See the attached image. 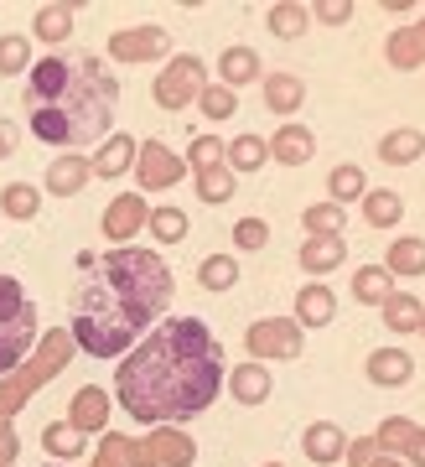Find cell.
Returning a JSON list of instances; mask_svg holds the SVG:
<instances>
[{
  "mask_svg": "<svg viewBox=\"0 0 425 467\" xmlns=\"http://www.w3.org/2000/svg\"><path fill=\"white\" fill-rule=\"evenodd\" d=\"M223 389V348L208 333V322L171 317L140 337V348L125 353L115 368V395L135 420L146 426H177L208 410Z\"/></svg>",
  "mask_w": 425,
  "mask_h": 467,
  "instance_id": "cell-1",
  "label": "cell"
},
{
  "mask_svg": "<svg viewBox=\"0 0 425 467\" xmlns=\"http://www.w3.org/2000/svg\"><path fill=\"white\" fill-rule=\"evenodd\" d=\"M83 281L73 291V343L94 358H115L146 337L171 301V270L156 250L119 244L109 254H78Z\"/></svg>",
  "mask_w": 425,
  "mask_h": 467,
  "instance_id": "cell-2",
  "label": "cell"
},
{
  "mask_svg": "<svg viewBox=\"0 0 425 467\" xmlns=\"http://www.w3.org/2000/svg\"><path fill=\"white\" fill-rule=\"evenodd\" d=\"M119 84L98 57H42L26 73V119L32 135L47 146H88V140H109L115 125Z\"/></svg>",
  "mask_w": 425,
  "mask_h": 467,
  "instance_id": "cell-3",
  "label": "cell"
},
{
  "mask_svg": "<svg viewBox=\"0 0 425 467\" xmlns=\"http://www.w3.org/2000/svg\"><path fill=\"white\" fill-rule=\"evenodd\" d=\"M192 457H197L192 436L177 431V426H161L146 441H130V436L109 431L94 451V467H192Z\"/></svg>",
  "mask_w": 425,
  "mask_h": 467,
  "instance_id": "cell-4",
  "label": "cell"
},
{
  "mask_svg": "<svg viewBox=\"0 0 425 467\" xmlns=\"http://www.w3.org/2000/svg\"><path fill=\"white\" fill-rule=\"evenodd\" d=\"M73 348H78V343H73V333H67V327H52V333L36 343L32 358H26L16 374H5V384H0V420L16 416L21 405L32 400L36 389H42V384H47L52 374L67 364V358H73Z\"/></svg>",
  "mask_w": 425,
  "mask_h": 467,
  "instance_id": "cell-5",
  "label": "cell"
},
{
  "mask_svg": "<svg viewBox=\"0 0 425 467\" xmlns=\"http://www.w3.org/2000/svg\"><path fill=\"white\" fill-rule=\"evenodd\" d=\"M36 353V306L16 275H0V374H16Z\"/></svg>",
  "mask_w": 425,
  "mask_h": 467,
  "instance_id": "cell-6",
  "label": "cell"
},
{
  "mask_svg": "<svg viewBox=\"0 0 425 467\" xmlns=\"http://www.w3.org/2000/svg\"><path fill=\"white\" fill-rule=\"evenodd\" d=\"M202 88H208V67H202V57H171V63L161 67V78H156V104L161 109H187L192 99H202Z\"/></svg>",
  "mask_w": 425,
  "mask_h": 467,
  "instance_id": "cell-7",
  "label": "cell"
},
{
  "mask_svg": "<svg viewBox=\"0 0 425 467\" xmlns=\"http://www.w3.org/2000/svg\"><path fill=\"white\" fill-rule=\"evenodd\" d=\"M181 171H187V161H181L177 150H166L161 140H146L140 146V156H135V182L150 187V192H166V187L181 182Z\"/></svg>",
  "mask_w": 425,
  "mask_h": 467,
  "instance_id": "cell-8",
  "label": "cell"
},
{
  "mask_svg": "<svg viewBox=\"0 0 425 467\" xmlns=\"http://www.w3.org/2000/svg\"><path fill=\"white\" fill-rule=\"evenodd\" d=\"M244 343H249L254 358H295V353H301V327L285 322V317H264L244 333Z\"/></svg>",
  "mask_w": 425,
  "mask_h": 467,
  "instance_id": "cell-9",
  "label": "cell"
},
{
  "mask_svg": "<svg viewBox=\"0 0 425 467\" xmlns=\"http://www.w3.org/2000/svg\"><path fill=\"white\" fill-rule=\"evenodd\" d=\"M171 47V36L161 26H130V32H115L109 36V57L115 63H150V57H161Z\"/></svg>",
  "mask_w": 425,
  "mask_h": 467,
  "instance_id": "cell-10",
  "label": "cell"
},
{
  "mask_svg": "<svg viewBox=\"0 0 425 467\" xmlns=\"http://www.w3.org/2000/svg\"><path fill=\"white\" fill-rule=\"evenodd\" d=\"M378 451H389V457H409L415 467H425V426H415V420L405 416H389L384 426H378Z\"/></svg>",
  "mask_w": 425,
  "mask_h": 467,
  "instance_id": "cell-11",
  "label": "cell"
},
{
  "mask_svg": "<svg viewBox=\"0 0 425 467\" xmlns=\"http://www.w3.org/2000/svg\"><path fill=\"white\" fill-rule=\"evenodd\" d=\"M146 198L140 192H125V198H115L109 208H104V234L115 239V244H125V239H135L140 234V223H146Z\"/></svg>",
  "mask_w": 425,
  "mask_h": 467,
  "instance_id": "cell-12",
  "label": "cell"
},
{
  "mask_svg": "<svg viewBox=\"0 0 425 467\" xmlns=\"http://www.w3.org/2000/svg\"><path fill=\"white\" fill-rule=\"evenodd\" d=\"M343 260H347L343 234H311L306 244H301V265H306L311 275H327V270H337Z\"/></svg>",
  "mask_w": 425,
  "mask_h": 467,
  "instance_id": "cell-13",
  "label": "cell"
},
{
  "mask_svg": "<svg viewBox=\"0 0 425 467\" xmlns=\"http://www.w3.org/2000/svg\"><path fill=\"white\" fill-rule=\"evenodd\" d=\"M88 177H94V161H83V156H57L47 167V192L52 198H73V192H83Z\"/></svg>",
  "mask_w": 425,
  "mask_h": 467,
  "instance_id": "cell-14",
  "label": "cell"
},
{
  "mask_svg": "<svg viewBox=\"0 0 425 467\" xmlns=\"http://www.w3.org/2000/svg\"><path fill=\"white\" fill-rule=\"evenodd\" d=\"M409 374H415V358H409L405 348H378V353H368V379H374L378 389H394V384H405Z\"/></svg>",
  "mask_w": 425,
  "mask_h": 467,
  "instance_id": "cell-15",
  "label": "cell"
},
{
  "mask_svg": "<svg viewBox=\"0 0 425 467\" xmlns=\"http://www.w3.org/2000/svg\"><path fill=\"white\" fill-rule=\"evenodd\" d=\"M135 156H140L135 135H109L94 156V177H125V171L135 167Z\"/></svg>",
  "mask_w": 425,
  "mask_h": 467,
  "instance_id": "cell-16",
  "label": "cell"
},
{
  "mask_svg": "<svg viewBox=\"0 0 425 467\" xmlns=\"http://www.w3.org/2000/svg\"><path fill=\"white\" fill-rule=\"evenodd\" d=\"M311 150H316V135H311L306 125H285V130H275V140H270V156H275L280 167H301V161H311Z\"/></svg>",
  "mask_w": 425,
  "mask_h": 467,
  "instance_id": "cell-17",
  "label": "cell"
},
{
  "mask_svg": "<svg viewBox=\"0 0 425 467\" xmlns=\"http://www.w3.org/2000/svg\"><path fill=\"white\" fill-rule=\"evenodd\" d=\"M73 426L78 431H104L109 426V395L98 384H83L78 395H73Z\"/></svg>",
  "mask_w": 425,
  "mask_h": 467,
  "instance_id": "cell-18",
  "label": "cell"
},
{
  "mask_svg": "<svg viewBox=\"0 0 425 467\" xmlns=\"http://www.w3.org/2000/svg\"><path fill=\"white\" fill-rule=\"evenodd\" d=\"M301 451H306L311 462H337L347 451V441H343V431L332 426V420H316L306 436H301Z\"/></svg>",
  "mask_w": 425,
  "mask_h": 467,
  "instance_id": "cell-19",
  "label": "cell"
},
{
  "mask_svg": "<svg viewBox=\"0 0 425 467\" xmlns=\"http://www.w3.org/2000/svg\"><path fill=\"white\" fill-rule=\"evenodd\" d=\"M301 99H306V88H301L295 73H270V78H264V104H270L275 115H295Z\"/></svg>",
  "mask_w": 425,
  "mask_h": 467,
  "instance_id": "cell-20",
  "label": "cell"
},
{
  "mask_svg": "<svg viewBox=\"0 0 425 467\" xmlns=\"http://www.w3.org/2000/svg\"><path fill=\"white\" fill-rule=\"evenodd\" d=\"M229 389H233V400L239 405H264L270 400V374H264L260 364H239L233 368V379H229Z\"/></svg>",
  "mask_w": 425,
  "mask_h": 467,
  "instance_id": "cell-21",
  "label": "cell"
},
{
  "mask_svg": "<svg viewBox=\"0 0 425 467\" xmlns=\"http://www.w3.org/2000/svg\"><path fill=\"white\" fill-rule=\"evenodd\" d=\"M73 11H78V5H42V11H36V21H32L36 42H52V47H57V42H67V36H73Z\"/></svg>",
  "mask_w": 425,
  "mask_h": 467,
  "instance_id": "cell-22",
  "label": "cell"
},
{
  "mask_svg": "<svg viewBox=\"0 0 425 467\" xmlns=\"http://www.w3.org/2000/svg\"><path fill=\"white\" fill-rule=\"evenodd\" d=\"M218 73H223V88L254 84V78H260V57H254V47H229L218 57Z\"/></svg>",
  "mask_w": 425,
  "mask_h": 467,
  "instance_id": "cell-23",
  "label": "cell"
},
{
  "mask_svg": "<svg viewBox=\"0 0 425 467\" xmlns=\"http://www.w3.org/2000/svg\"><path fill=\"white\" fill-rule=\"evenodd\" d=\"M223 161H229V171H260L270 161V140L264 135H233V146Z\"/></svg>",
  "mask_w": 425,
  "mask_h": 467,
  "instance_id": "cell-24",
  "label": "cell"
},
{
  "mask_svg": "<svg viewBox=\"0 0 425 467\" xmlns=\"http://www.w3.org/2000/svg\"><path fill=\"white\" fill-rule=\"evenodd\" d=\"M332 312H337V301H332L327 285H306V291L295 296V317L306 322V327H327Z\"/></svg>",
  "mask_w": 425,
  "mask_h": 467,
  "instance_id": "cell-25",
  "label": "cell"
},
{
  "mask_svg": "<svg viewBox=\"0 0 425 467\" xmlns=\"http://www.w3.org/2000/svg\"><path fill=\"white\" fill-rule=\"evenodd\" d=\"M425 150V135L420 130H389L384 140H378V156L389 161V167H405V161H420Z\"/></svg>",
  "mask_w": 425,
  "mask_h": 467,
  "instance_id": "cell-26",
  "label": "cell"
},
{
  "mask_svg": "<svg viewBox=\"0 0 425 467\" xmlns=\"http://www.w3.org/2000/svg\"><path fill=\"white\" fill-rule=\"evenodd\" d=\"M270 32L285 36V42H295V36L311 26V5H295V0H280V5H270Z\"/></svg>",
  "mask_w": 425,
  "mask_h": 467,
  "instance_id": "cell-27",
  "label": "cell"
},
{
  "mask_svg": "<svg viewBox=\"0 0 425 467\" xmlns=\"http://www.w3.org/2000/svg\"><path fill=\"white\" fill-rule=\"evenodd\" d=\"M389 63L394 67H420L425 63V21L389 36Z\"/></svg>",
  "mask_w": 425,
  "mask_h": 467,
  "instance_id": "cell-28",
  "label": "cell"
},
{
  "mask_svg": "<svg viewBox=\"0 0 425 467\" xmlns=\"http://www.w3.org/2000/svg\"><path fill=\"white\" fill-rule=\"evenodd\" d=\"M233 281H239V260L233 254H208L197 265V285L202 291H233Z\"/></svg>",
  "mask_w": 425,
  "mask_h": 467,
  "instance_id": "cell-29",
  "label": "cell"
},
{
  "mask_svg": "<svg viewBox=\"0 0 425 467\" xmlns=\"http://www.w3.org/2000/svg\"><path fill=\"white\" fill-rule=\"evenodd\" d=\"M384 260H389L384 270H399V275H425V239H394Z\"/></svg>",
  "mask_w": 425,
  "mask_h": 467,
  "instance_id": "cell-30",
  "label": "cell"
},
{
  "mask_svg": "<svg viewBox=\"0 0 425 467\" xmlns=\"http://www.w3.org/2000/svg\"><path fill=\"white\" fill-rule=\"evenodd\" d=\"M363 218L374 229H389V223L405 218V202H399V192H363Z\"/></svg>",
  "mask_w": 425,
  "mask_h": 467,
  "instance_id": "cell-31",
  "label": "cell"
},
{
  "mask_svg": "<svg viewBox=\"0 0 425 467\" xmlns=\"http://www.w3.org/2000/svg\"><path fill=\"white\" fill-rule=\"evenodd\" d=\"M420 317H425V306L415 296H389L384 301V327H389V333H415Z\"/></svg>",
  "mask_w": 425,
  "mask_h": 467,
  "instance_id": "cell-32",
  "label": "cell"
},
{
  "mask_svg": "<svg viewBox=\"0 0 425 467\" xmlns=\"http://www.w3.org/2000/svg\"><path fill=\"white\" fill-rule=\"evenodd\" d=\"M353 296L384 306V301L394 296V291H389V270H384V265H363L358 275H353Z\"/></svg>",
  "mask_w": 425,
  "mask_h": 467,
  "instance_id": "cell-33",
  "label": "cell"
},
{
  "mask_svg": "<svg viewBox=\"0 0 425 467\" xmlns=\"http://www.w3.org/2000/svg\"><path fill=\"white\" fill-rule=\"evenodd\" d=\"M223 156H229V146H223L218 135H197L192 150H187V167L202 177V171H218V167H223Z\"/></svg>",
  "mask_w": 425,
  "mask_h": 467,
  "instance_id": "cell-34",
  "label": "cell"
},
{
  "mask_svg": "<svg viewBox=\"0 0 425 467\" xmlns=\"http://www.w3.org/2000/svg\"><path fill=\"white\" fill-rule=\"evenodd\" d=\"M0 208L26 223V218H36V208H42V192H36V187H26V182H11L5 192H0Z\"/></svg>",
  "mask_w": 425,
  "mask_h": 467,
  "instance_id": "cell-35",
  "label": "cell"
},
{
  "mask_svg": "<svg viewBox=\"0 0 425 467\" xmlns=\"http://www.w3.org/2000/svg\"><path fill=\"white\" fill-rule=\"evenodd\" d=\"M327 187H332V202H353V198H363V192H368V182H363V167H353V161H343V167L332 171Z\"/></svg>",
  "mask_w": 425,
  "mask_h": 467,
  "instance_id": "cell-36",
  "label": "cell"
},
{
  "mask_svg": "<svg viewBox=\"0 0 425 467\" xmlns=\"http://www.w3.org/2000/svg\"><path fill=\"white\" fill-rule=\"evenodd\" d=\"M26 57H32V47H26V36H21V32L0 36V78H16V73H26Z\"/></svg>",
  "mask_w": 425,
  "mask_h": 467,
  "instance_id": "cell-37",
  "label": "cell"
},
{
  "mask_svg": "<svg viewBox=\"0 0 425 467\" xmlns=\"http://www.w3.org/2000/svg\"><path fill=\"white\" fill-rule=\"evenodd\" d=\"M83 436H88V431H78V426L67 420V426H47V431H42V447H47L52 457H78Z\"/></svg>",
  "mask_w": 425,
  "mask_h": 467,
  "instance_id": "cell-38",
  "label": "cell"
},
{
  "mask_svg": "<svg viewBox=\"0 0 425 467\" xmlns=\"http://www.w3.org/2000/svg\"><path fill=\"white\" fill-rule=\"evenodd\" d=\"M233 182H239V177H233L229 167L202 171V177H197V198H202V202H229L233 198Z\"/></svg>",
  "mask_w": 425,
  "mask_h": 467,
  "instance_id": "cell-39",
  "label": "cell"
},
{
  "mask_svg": "<svg viewBox=\"0 0 425 467\" xmlns=\"http://www.w3.org/2000/svg\"><path fill=\"white\" fill-rule=\"evenodd\" d=\"M146 223H150V234H156L161 244H177L181 234H187V213H181V208H156Z\"/></svg>",
  "mask_w": 425,
  "mask_h": 467,
  "instance_id": "cell-40",
  "label": "cell"
},
{
  "mask_svg": "<svg viewBox=\"0 0 425 467\" xmlns=\"http://www.w3.org/2000/svg\"><path fill=\"white\" fill-rule=\"evenodd\" d=\"M197 104H202V115H208V119H229L233 109H239V94H233V88H223V84H208Z\"/></svg>",
  "mask_w": 425,
  "mask_h": 467,
  "instance_id": "cell-41",
  "label": "cell"
},
{
  "mask_svg": "<svg viewBox=\"0 0 425 467\" xmlns=\"http://www.w3.org/2000/svg\"><path fill=\"white\" fill-rule=\"evenodd\" d=\"M301 223H306L311 234H337L343 229V208H337V202H311Z\"/></svg>",
  "mask_w": 425,
  "mask_h": 467,
  "instance_id": "cell-42",
  "label": "cell"
},
{
  "mask_svg": "<svg viewBox=\"0 0 425 467\" xmlns=\"http://www.w3.org/2000/svg\"><path fill=\"white\" fill-rule=\"evenodd\" d=\"M264 239H270V229H264L260 218H239L233 223V244L239 250H264Z\"/></svg>",
  "mask_w": 425,
  "mask_h": 467,
  "instance_id": "cell-43",
  "label": "cell"
},
{
  "mask_svg": "<svg viewBox=\"0 0 425 467\" xmlns=\"http://www.w3.org/2000/svg\"><path fill=\"white\" fill-rule=\"evenodd\" d=\"M374 457H378V441H374V436H358V441L347 447V462H353V467H374Z\"/></svg>",
  "mask_w": 425,
  "mask_h": 467,
  "instance_id": "cell-44",
  "label": "cell"
},
{
  "mask_svg": "<svg viewBox=\"0 0 425 467\" xmlns=\"http://www.w3.org/2000/svg\"><path fill=\"white\" fill-rule=\"evenodd\" d=\"M347 16H353L347 0H322V5H316V21H327V26H343Z\"/></svg>",
  "mask_w": 425,
  "mask_h": 467,
  "instance_id": "cell-45",
  "label": "cell"
},
{
  "mask_svg": "<svg viewBox=\"0 0 425 467\" xmlns=\"http://www.w3.org/2000/svg\"><path fill=\"white\" fill-rule=\"evenodd\" d=\"M16 140H21V130L11 125V119H0V161H5L11 150H16Z\"/></svg>",
  "mask_w": 425,
  "mask_h": 467,
  "instance_id": "cell-46",
  "label": "cell"
},
{
  "mask_svg": "<svg viewBox=\"0 0 425 467\" xmlns=\"http://www.w3.org/2000/svg\"><path fill=\"white\" fill-rule=\"evenodd\" d=\"M11 457H16V436H11L5 420H0V467H11Z\"/></svg>",
  "mask_w": 425,
  "mask_h": 467,
  "instance_id": "cell-47",
  "label": "cell"
},
{
  "mask_svg": "<svg viewBox=\"0 0 425 467\" xmlns=\"http://www.w3.org/2000/svg\"><path fill=\"white\" fill-rule=\"evenodd\" d=\"M374 467H405V462H399V457H389V451H378V457H374Z\"/></svg>",
  "mask_w": 425,
  "mask_h": 467,
  "instance_id": "cell-48",
  "label": "cell"
},
{
  "mask_svg": "<svg viewBox=\"0 0 425 467\" xmlns=\"http://www.w3.org/2000/svg\"><path fill=\"white\" fill-rule=\"evenodd\" d=\"M420 333H425V317H420Z\"/></svg>",
  "mask_w": 425,
  "mask_h": 467,
  "instance_id": "cell-49",
  "label": "cell"
},
{
  "mask_svg": "<svg viewBox=\"0 0 425 467\" xmlns=\"http://www.w3.org/2000/svg\"><path fill=\"white\" fill-rule=\"evenodd\" d=\"M264 467H280V462H264Z\"/></svg>",
  "mask_w": 425,
  "mask_h": 467,
  "instance_id": "cell-50",
  "label": "cell"
}]
</instances>
